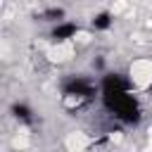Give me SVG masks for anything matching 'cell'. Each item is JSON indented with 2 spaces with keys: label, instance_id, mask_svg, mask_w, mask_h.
Here are the masks:
<instances>
[{
  "label": "cell",
  "instance_id": "1",
  "mask_svg": "<svg viewBox=\"0 0 152 152\" xmlns=\"http://www.w3.org/2000/svg\"><path fill=\"white\" fill-rule=\"evenodd\" d=\"M131 86L135 88H147L152 83V62L147 59H138L131 64V76H128Z\"/></svg>",
  "mask_w": 152,
  "mask_h": 152
}]
</instances>
